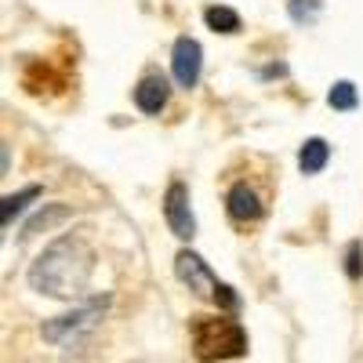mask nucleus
I'll use <instances>...</instances> for the list:
<instances>
[{
  "label": "nucleus",
  "mask_w": 363,
  "mask_h": 363,
  "mask_svg": "<svg viewBox=\"0 0 363 363\" xmlns=\"http://www.w3.org/2000/svg\"><path fill=\"white\" fill-rule=\"evenodd\" d=\"M95 255L80 236H58L29 269V287L51 298H73L87 287Z\"/></svg>",
  "instance_id": "1"
},
{
  "label": "nucleus",
  "mask_w": 363,
  "mask_h": 363,
  "mask_svg": "<svg viewBox=\"0 0 363 363\" xmlns=\"http://www.w3.org/2000/svg\"><path fill=\"white\" fill-rule=\"evenodd\" d=\"M193 349L200 359H233L247 352V335L236 320L200 316L193 320Z\"/></svg>",
  "instance_id": "2"
},
{
  "label": "nucleus",
  "mask_w": 363,
  "mask_h": 363,
  "mask_svg": "<svg viewBox=\"0 0 363 363\" xmlns=\"http://www.w3.org/2000/svg\"><path fill=\"white\" fill-rule=\"evenodd\" d=\"M174 269H178V280L186 284L196 298H203V301H218L222 309H236V294H233V287H225V284H218L215 277H211V269L203 265L200 255L182 251V255L174 258Z\"/></svg>",
  "instance_id": "3"
},
{
  "label": "nucleus",
  "mask_w": 363,
  "mask_h": 363,
  "mask_svg": "<svg viewBox=\"0 0 363 363\" xmlns=\"http://www.w3.org/2000/svg\"><path fill=\"white\" fill-rule=\"evenodd\" d=\"M102 313H106V298H102V301H91V306H84V309H73V313L58 316V320H48V323H44V338H48L51 345H66V342L80 338L84 330L95 327V323L102 320Z\"/></svg>",
  "instance_id": "4"
},
{
  "label": "nucleus",
  "mask_w": 363,
  "mask_h": 363,
  "mask_svg": "<svg viewBox=\"0 0 363 363\" xmlns=\"http://www.w3.org/2000/svg\"><path fill=\"white\" fill-rule=\"evenodd\" d=\"M164 218H167V225H171V233H174L178 240H193L196 222H193V211H189V189L182 186V182H171V186H167Z\"/></svg>",
  "instance_id": "5"
},
{
  "label": "nucleus",
  "mask_w": 363,
  "mask_h": 363,
  "mask_svg": "<svg viewBox=\"0 0 363 363\" xmlns=\"http://www.w3.org/2000/svg\"><path fill=\"white\" fill-rule=\"evenodd\" d=\"M171 69H174V80L182 87H196V80H200V44L193 37H178L174 40Z\"/></svg>",
  "instance_id": "6"
},
{
  "label": "nucleus",
  "mask_w": 363,
  "mask_h": 363,
  "mask_svg": "<svg viewBox=\"0 0 363 363\" xmlns=\"http://www.w3.org/2000/svg\"><path fill=\"white\" fill-rule=\"evenodd\" d=\"M135 102H138L142 113H160V109L167 106V80H164L160 73L145 77V80L135 87Z\"/></svg>",
  "instance_id": "7"
},
{
  "label": "nucleus",
  "mask_w": 363,
  "mask_h": 363,
  "mask_svg": "<svg viewBox=\"0 0 363 363\" xmlns=\"http://www.w3.org/2000/svg\"><path fill=\"white\" fill-rule=\"evenodd\" d=\"M229 215H233L236 222H255V218H262L258 193H255L251 186H244V182L229 189Z\"/></svg>",
  "instance_id": "8"
},
{
  "label": "nucleus",
  "mask_w": 363,
  "mask_h": 363,
  "mask_svg": "<svg viewBox=\"0 0 363 363\" xmlns=\"http://www.w3.org/2000/svg\"><path fill=\"white\" fill-rule=\"evenodd\" d=\"M327 157H330V145L323 138H309L306 145H301V153H298V167L306 174H316V171L327 167Z\"/></svg>",
  "instance_id": "9"
},
{
  "label": "nucleus",
  "mask_w": 363,
  "mask_h": 363,
  "mask_svg": "<svg viewBox=\"0 0 363 363\" xmlns=\"http://www.w3.org/2000/svg\"><path fill=\"white\" fill-rule=\"evenodd\" d=\"M203 18H207V26L215 29V33H236L240 29V15L233 8H207Z\"/></svg>",
  "instance_id": "10"
},
{
  "label": "nucleus",
  "mask_w": 363,
  "mask_h": 363,
  "mask_svg": "<svg viewBox=\"0 0 363 363\" xmlns=\"http://www.w3.org/2000/svg\"><path fill=\"white\" fill-rule=\"evenodd\" d=\"M327 102H330V109H356V87L349 80H338L335 87H330Z\"/></svg>",
  "instance_id": "11"
},
{
  "label": "nucleus",
  "mask_w": 363,
  "mask_h": 363,
  "mask_svg": "<svg viewBox=\"0 0 363 363\" xmlns=\"http://www.w3.org/2000/svg\"><path fill=\"white\" fill-rule=\"evenodd\" d=\"M37 196H40V189H37V186H29V189H22L18 196H8V200H4V229L11 225V218L18 215V211H22V207H26L29 200H37Z\"/></svg>",
  "instance_id": "12"
},
{
  "label": "nucleus",
  "mask_w": 363,
  "mask_h": 363,
  "mask_svg": "<svg viewBox=\"0 0 363 363\" xmlns=\"http://www.w3.org/2000/svg\"><path fill=\"white\" fill-rule=\"evenodd\" d=\"M287 11H291L294 22H313L320 15V0H291Z\"/></svg>",
  "instance_id": "13"
},
{
  "label": "nucleus",
  "mask_w": 363,
  "mask_h": 363,
  "mask_svg": "<svg viewBox=\"0 0 363 363\" xmlns=\"http://www.w3.org/2000/svg\"><path fill=\"white\" fill-rule=\"evenodd\" d=\"M62 215H66V207H55L51 215H40V218H33V222H29V225H26V233H37L40 225H51V218H62Z\"/></svg>",
  "instance_id": "14"
},
{
  "label": "nucleus",
  "mask_w": 363,
  "mask_h": 363,
  "mask_svg": "<svg viewBox=\"0 0 363 363\" xmlns=\"http://www.w3.org/2000/svg\"><path fill=\"white\" fill-rule=\"evenodd\" d=\"M363 272V265H359V244H349V277L356 280Z\"/></svg>",
  "instance_id": "15"
}]
</instances>
